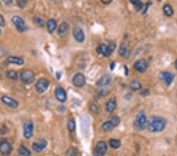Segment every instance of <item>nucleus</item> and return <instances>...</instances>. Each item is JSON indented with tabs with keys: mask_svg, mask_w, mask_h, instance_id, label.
Returning a JSON list of instances; mask_svg holds the SVG:
<instances>
[{
	"mask_svg": "<svg viewBox=\"0 0 177 156\" xmlns=\"http://www.w3.org/2000/svg\"><path fill=\"white\" fill-rule=\"evenodd\" d=\"M166 122L164 119L160 117H153L151 118L148 123V130L151 132H158L164 129Z\"/></svg>",
	"mask_w": 177,
	"mask_h": 156,
	"instance_id": "1",
	"label": "nucleus"
},
{
	"mask_svg": "<svg viewBox=\"0 0 177 156\" xmlns=\"http://www.w3.org/2000/svg\"><path fill=\"white\" fill-rule=\"evenodd\" d=\"M115 48H116V44L114 43H110V44H109L108 46L104 44V43H102V44H100V45L98 47L97 51L99 53V54L103 55V56L108 57V56H110L113 52H114Z\"/></svg>",
	"mask_w": 177,
	"mask_h": 156,
	"instance_id": "2",
	"label": "nucleus"
},
{
	"mask_svg": "<svg viewBox=\"0 0 177 156\" xmlns=\"http://www.w3.org/2000/svg\"><path fill=\"white\" fill-rule=\"evenodd\" d=\"M20 77L23 83L25 85H30L35 81V74L30 70H22L20 74Z\"/></svg>",
	"mask_w": 177,
	"mask_h": 156,
	"instance_id": "3",
	"label": "nucleus"
},
{
	"mask_svg": "<svg viewBox=\"0 0 177 156\" xmlns=\"http://www.w3.org/2000/svg\"><path fill=\"white\" fill-rule=\"evenodd\" d=\"M146 122H147V121H146L145 114H144L143 111H140L139 113L137 114V117H136V119L134 122V127L137 130L144 129Z\"/></svg>",
	"mask_w": 177,
	"mask_h": 156,
	"instance_id": "4",
	"label": "nucleus"
},
{
	"mask_svg": "<svg viewBox=\"0 0 177 156\" xmlns=\"http://www.w3.org/2000/svg\"><path fill=\"white\" fill-rule=\"evenodd\" d=\"M120 122H121V119H120L119 117L114 116L111 120L103 123V125H102V129L105 132H110L113 129L117 127L120 124Z\"/></svg>",
	"mask_w": 177,
	"mask_h": 156,
	"instance_id": "5",
	"label": "nucleus"
},
{
	"mask_svg": "<svg viewBox=\"0 0 177 156\" xmlns=\"http://www.w3.org/2000/svg\"><path fill=\"white\" fill-rule=\"evenodd\" d=\"M12 151H13V147H12V145L10 144L9 141L5 139L0 140V152L2 155H9L11 154Z\"/></svg>",
	"mask_w": 177,
	"mask_h": 156,
	"instance_id": "6",
	"label": "nucleus"
},
{
	"mask_svg": "<svg viewBox=\"0 0 177 156\" xmlns=\"http://www.w3.org/2000/svg\"><path fill=\"white\" fill-rule=\"evenodd\" d=\"M49 85H50V81L47 78H40L35 84V90L38 93H43L47 90Z\"/></svg>",
	"mask_w": 177,
	"mask_h": 156,
	"instance_id": "7",
	"label": "nucleus"
},
{
	"mask_svg": "<svg viewBox=\"0 0 177 156\" xmlns=\"http://www.w3.org/2000/svg\"><path fill=\"white\" fill-rule=\"evenodd\" d=\"M11 20L13 24L15 25V27L17 28V29L19 32H24L27 30V27L25 25L24 21L21 17H19V16H13Z\"/></svg>",
	"mask_w": 177,
	"mask_h": 156,
	"instance_id": "8",
	"label": "nucleus"
},
{
	"mask_svg": "<svg viewBox=\"0 0 177 156\" xmlns=\"http://www.w3.org/2000/svg\"><path fill=\"white\" fill-rule=\"evenodd\" d=\"M33 129L34 125L32 121H27L26 122H24V126H23L24 137L27 140L32 137V135H33Z\"/></svg>",
	"mask_w": 177,
	"mask_h": 156,
	"instance_id": "9",
	"label": "nucleus"
},
{
	"mask_svg": "<svg viewBox=\"0 0 177 156\" xmlns=\"http://www.w3.org/2000/svg\"><path fill=\"white\" fill-rule=\"evenodd\" d=\"M107 151V144L105 141H99L95 149V154L96 156H103Z\"/></svg>",
	"mask_w": 177,
	"mask_h": 156,
	"instance_id": "10",
	"label": "nucleus"
},
{
	"mask_svg": "<svg viewBox=\"0 0 177 156\" xmlns=\"http://www.w3.org/2000/svg\"><path fill=\"white\" fill-rule=\"evenodd\" d=\"M47 146V141L44 139H39V140L36 141V142H34L32 143V150L35 151V152H41L42 151L44 150L46 148V147Z\"/></svg>",
	"mask_w": 177,
	"mask_h": 156,
	"instance_id": "11",
	"label": "nucleus"
},
{
	"mask_svg": "<svg viewBox=\"0 0 177 156\" xmlns=\"http://www.w3.org/2000/svg\"><path fill=\"white\" fill-rule=\"evenodd\" d=\"M73 81V84L76 87L82 88L86 84V78L84 74L78 73V74H75L74 77H73V81Z\"/></svg>",
	"mask_w": 177,
	"mask_h": 156,
	"instance_id": "12",
	"label": "nucleus"
},
{
	"mask_svg": "<svg viewBox=\"0 0 177 156\" xmlns=\"http://www.w3.org/2000/svg\"><path fill=\"white\" fill-rule=\"evenodd\" d=\"M73 37L75 38V40H77V42H79V43H83L84 41L85 35H84V32L83 31V29L80 27L76 26L73 28Z\"/></svg>",
	"mask_w": 177,
	"mask_h": 156,
	"instance_id": "13",
	"label": "nucleus"
},
{
	"mask_svg": "<svg viewBox=\"0 0 177 156\" xmlns=\"http://www.w3.org/2000/svg\"><path fill=\"white\" fill-rule=\"evenodd\" d=\"M1 101L5 105H6L7 107H11V108H13V109H15V108H17L18 107V102L16 100H14V99L11 98L9 96H2L1 97Z\"/></svg>",
	"mask_w": 177,
	"mask_h": 156,
	"instance_id": "14",
	"label": "nucleus"
},
{
	"mask_svg": "<svg viewBox=\"0 0 177 156\" xmlns=\"http://www.w3.org/2000/svg\"><path fill=\"white\" fill-rule=\"evenodd\" d=\"M148 63L144 59H139L134 63V69L136 71L144 73L147 70Z\"/></svg>",
	"mask_w": 177,
	"mask_h": 156,
	"instance_id": "15",
	"label": "nucleus"
},
{
	"mask_svg": "<svg viewBox=\"0 0 177 156\" xmlns=\"http://www.w3.org/2000/svg\"><path fill=\"white\" fill-rule=\"evenodd\" d=\"M55 96L60 103H65L67 100V94L62 87H57L55 89Z\"/></svg>",
	"mask_w": 177,
	"mask_h": 156,
	"instance_id": "16",
	"label": "nucleus"
},
{
	"mask_svg": "<svg viewBox=\"0 0 177 156\" xmlns=\"http://www.w3.org/2000/svg\"><path fill=\"white\" fill-rule=\"evenodd\" d=\"M111 82H112V77L110 75H104L96 82V85L99 87L108 86L111 84Z\"/></svg>",
	"mask_w": 177,
	"mask_h": 156,
	"instance_id": "17",
	"label": "nucleus"
},
{
	"mask_svg": "<svg viewBox=\"0 0 177 156\" xmlns=\"http://www.w3.org/2000/svg\"><path fill=\"white\" fill-rule=\"evenodd\" d=\"M161 77L166 84V85H168V86L171 85L174 80V74L170 73V72H162L161 74Z\"/></svg>",
	"mask_w": 177,
	"mask_h": 156,
	"instance_id": "18",
	"label": "nucleus"
},
{
	"mask_svg": "<svg viewBox=\"0 0 177 156\" xmlns=\"http://www.w3.org/2000/svg\"><path fill=\"white\" fill-rule=\"evenodd\" d=\"M69 30V25L67 22H62L59 25L58 29V34L61 37L65 36L68 34Z\"/></svg>",
	"mask_w": 177,
	"mask_h": 156,
	"instance_id": "19",
	"label": "nucleus"
},
{
	"mask_svg": "<svg viewBox=\"0 0 177 156\" xmlns=\"http://www.w3.org/2000/svg\"><path fill=\"white\" fill-rule=\"evenodd\" d=\"M7 62L9 64H15L21 66L24 63V61L21 57L18 56H9L7 58Z\"/></svg>",
	"mask_w": 177,
	"mask_h": 156,
	"instance_id": "20",
	"label": "nucleus"
},
{
	"mask_svg": "<svg viewBox=\"0 0 177 156\" xmlns=\"http://www.w3.org/2000/svg\"><path fill=\"white\" fill-rule=\"evenodd\" d=\"M116 107H117V101H116V99L112 98L110 99L107 103H106V111L110 112V113H112L114 112V110L116 109Z\"/></svg>",
	"mask_w": 177,
	"mask_h": 156,
	"instance_id": "21",
	"label": "nucleus"
},
{
	"mask_svg": "<svg viewBox=\"0 0 177 156\" xmlns=\"http://www.w3.org/2000/svg\"><path fill=\"white\" fill-rule=\"evenodd\" d=\"M119 55L125 58H129L131 55L130 50L125 44H121L119 49Z\"/></svg>",
	"mask_w": 177,
	"mask_h": 156,
	"instance_id": "22",
	"label": "nucleus"
},
{
	"mask_svg": "<svg viewBox=\"0 0 177 156\" xmlns=\"http://www.w3.org/2000/svg\"><path fill=\"white\" fill-rule=\"evenodd\" d=\"M47 30L50 33H52L57 28V22L54 19H50L47 23Z\"/></svg>",
	"mask_w": 177,
	"mask_h": 156,
	"instance_id": "23",
	"label": "nucleus"
},
{
	"mask_svg": "<svg viewBox=\"0 0 177 156\" xmlns=\"http://www.w3.org/2000/svg\"><path fill=\"white\" fill-rule=\"evenodd\" d=\"M163 12H164V15H166L167 17H171L174 13V10L172 7L171 5L169 4H165L164 6H163Z\"/></svg>",
	"mask_w": 177,
	"mask_h": 156,
	"instance_id": "24",
	"label": "nucleus"
},
{
	"mask_svg": "<svg viewBox=\"0 0 177 156\" xmlns=\"http://www.w3.org/2000/svg\"><path fill=\"white\" fill-rule=\"evenodd\" d=\"M18 152L19 154H21V155L23 156H30V154H31L30 151L28 150L24 144H21L19 146Z\"/></svg>",
	"mask_w": 177,
	"mask_h": 156,
	"instance_id": "25",
	"label": "nucleus"
},
{
	"mask_svg": "<svg viewBox=\"0 0 177 156\" xmlns=\"http://www.w3.org/2000/svg\"><path fill=\"white\" fill-rule=\"evenodd\" d=\"M6 75L7 77V78H9L10 80H13V81H17L18 79V74H17V73L15 70H8L6 72Z\"/></svg>",
	"mask_w": 177,
	"mask_h": 156,
	"instance_id": "26",
	"label": "nucleus"
},
{
	"mask_svg": "<svg viewBox=\"0 0 177 156\" xmlns=\"http://www.w3.org/2000/svg\"><path fill=\"white\" fill-rule=\"evenodd\" d=\"M130 88L133 91H138L141 89L142 86L141 84H140V82L138 80H133L130 83Z\"/></svg>",
	"mask_w": 177,
	"mask_h": 156,
	"instance_id": "27",
	"label": "nucleus"
},
{
	"mask_svg": "<svg viewBox=\"0 0 177 156\" xmlns=\"http://www.w3.org/2000/svg\"><path fill=\"white\" fill-rule=\"evenodd\" d=\"M109 143H110V147H113V148H114V149L119 148L121 145V141H120L119 140H117V139H111L110 140V142H109Z\"/></svg>",
	"mask_w": 177,
	"mask_h": 156,
	"instance_id": "28",
	"label": "nucleus"
},
{
	"mask_svg": "<svg viewBox=\"0 0 177 156\" xmlns=\"http://www.w3.org/2000/svg\"><path fill=\"white\" fill-rule=\"evenodd\" d=\"M67 128L69 132H73L76 129V122L73 119H69L67 122Z\"/></svg>",
	"mask_w": 177,
	"mask_h": 156,
	"instance_id": "29",
	"label": "nucleus"
},
{
	"mask_svg": "<svg viewBox=\"0 0 177 156\" xmlns=\"http://www.w3.org/2000/svg\"><path fill=\"white\" fill-rule=\"evenodd\" d=\"M131 2L135 6V9L137 11H139V10L143 9V3L140 1H139V0H132V1H131Z\"/></svg>",
	"mask_w": 177,
	"mask_h": 156,
	"instance_id": "30",
	"label": "nucleus"
},
{
	"mask_svg": "<svg viewBox=\"0 0 177 156\" xmlns=\"http://www.w3.org/2000/svg\"><path fill=\"white\" fill-rule=\"evenodd\" d=\"M77 154V149L74 147H71L67 151L68 156H76Z\"/></svg>",
	"mask_w": 177,
	"mask_h": 156,
	"instance_id": "31",
	"label": "nucleus"
},
{
	"mask_svg": "<svg viewBox=\"0 0 177 156\" xmlns=\"http://www.w3.org/2000/svg\"><path fill=\"white\" fill-rule=\"evenodd\" d=\"M34 22L40 27H43V25H44V21H43L42 18H40V17H35V18H34Z\"/></svg>",
	"mask_w": 177,
	"mask_h": 156,
	"instance_id": "32",
	"label": "nucleus"
},
{
	"mask_svg": "<svg viewBox=\"0 0 177 156\" xmlns=\"http://www.w3.org/2000/svg\"><path fill=\"white\" fill-rule=\"evenodd\" d=\"M26 3L27 2L25 0H18V1H17V5H18L19 7L21 8H24V6L26 5Z\"/></svg>",
	"mask_w": 177,
	"mask_h": 156,
	"instance_id": "33",
	"label": "nucleus"
},
{
	"mask_svg": "<svg viewBox=\"0 0 177 156\" xmlns=\"http://www.w3.org/2000/svg\"><path fill=\"white\" fill-rule=\"evenodd\" d=\"M6 25V21H5V19H4L3 16L0 14V26L4 27Z\"/></svg>",
	"mask_w": 177,
	"mask_h": 156,
	"instance_id": "34",
	"label": "nucleus"
},
{
	"mask_svg": "<svg viewBox=\"0 0 177 156\" xmlns=\"http://www.w3.org/2000/svg\"><path fill=\"white\" fill-rule=\"evenodd\" d=\"M141 95L143 96H148V95H149V91H148V90L143 91V92H141Z\"/></svg>",
	"mask_w": 177,
	"mask_h": 156,
	"instance_id": "35",
	"label": "nucleus"
},
{
	"mask_svg": "<svg viewBox=\"0 0 177 156\" xmlns=\"http://www.w3.org/2000/svg\"><path fill=\"white\" fill-rule=\"evenodd\" d=\"M102 2L104 4H109L111 2V0H103V1H102Z\"/></svg>",
	"mask_w": 177,
	"mask_h": 156,
	"instance_id": "36",
	"label": "nucleus"
},
{
	"mask_svg": "<svg viewBox=\"0 0 177 156\" xmlns=\"http://www.w3.org/2000/svg\"><path fill=\"white\" fill-rule=\"evenodd\" d=\"M61 75H62V74H61V73H60V72H58V73H57V74H56L57 79L59 80L60 78H61Z\"/></svg>",
	"mask_w": 177,
	"mask_h": 156,
	"instance_id": "37",
	"label": "nucleus"
},
{
	"mask_svg": "<svg viewBox=\"0 0 177 156\" xmlns=\"http://www.w3.org/2000/svg\"><path fill=\"white\" fill-rule=\"evenodd\" d=\"M114 68H115V63H114V62H113L112 64H111V66H110V70H113Z\"/></svg>",
	"mask_w": 177,
	"mask_h": 156,
	"instance_id": "38",
	"label": "nucleus"
},
{
	"mask_svg": "<svg viewBox=\"0 0 177 156\" xmlns=\"http://www.w3.org/2000/svg\"><path fill=\"white\" fill-rule=\"evenodd\" d=\"M175 69L177 70V60H175Z\"/></svg>",
	"mask_w": 177,
	"mask_h": 156,
	"instance_id": "39",
	"label": "nucleus"
},
{
	"mask_svg": "<svg viewBox=\"0 0 177 156\" xmlns=\"http://www.w3.org/2000/svg\"><path fill=\"white\" fill-rule=\"evenodd\" d=\"M0 35H1V30H0Z\"/></svg>",
	"mask_w": 177,
	"mask_h": 156,
	"instance_id": "40",
	"label": "nucleus"
}]
</instances>
